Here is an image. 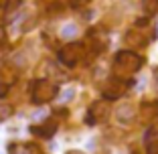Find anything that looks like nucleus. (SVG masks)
Instances as JSON below:
<instances>
[{
    "label": "nucleus",
    "mask_w": 158,
    "mask_h": 154,
    "mask_svg": "<svg viewBox=\"0 0 158 154\" xmlns=\"http://www.w3.org/2000/svg\"><path fill=\"white\" fill-rule=\"evenodd\" d=\"M67 154H85V152H79V150H69Z\"/></svg>",
    "instance_id": "6ab92c4d"
},
{
    "label": "nucleus",
    "mask_w": 158,
    "mask_h": 154,
    "mask_svg": "<svg viewBox=\"0 0 158 154\" xmlns=\"http://www.w3.org/2000/svg\"><path fill=\"white\" fill-rule=\"evenodd\" d=\"M81 2H83V0H71V4H73V6H79Z\"/></svg>",
    "instance_id": "a211bd4d"
},
{
    "label": "nucleus",
    "mask_w": 158,
    "mask_h": 154,
    "mask_svg": "<svg viewBox=\"0 0 158 154\" xmlns=\"http://www.w3.org/2000/svg\"><path fill=\"white\" fill-rule=\"evenodd\" d=\"M10 116H12V107H10L8 103L0 102V122H4L6 118H10Z\"/></svg>",
    "instance_id": "9b49d317"
},
{
    "label": "nucleus",
    "mask_w": 158,
    "mask_h": 154,
    "mask_svg": "<svg viewBox=\"0 0 158 154\" xmlns=\"http://www.w3.org/2000/svg\"><path fill=\"white\" fill-rule=\"evenodd\" d=\"M6 94H8V83H4V81H0V99L4 98Z\"/></svg>",
    "instance_id": "2eb2a0df"
},
{
    "label": "nucleus",
    "mask_w": 158,
    "mask_h": 154,
    "mask_svg": "<svg viewBox=\"0 0 158 154\" xmlns=\"http://www.w3.org/2000/svg\"><path fill=\"white\" fill-rule=\"evenodd\" d=\"M156 37H158V24H156Z\"/></svg>",
    "instance_id": "aec40b11"
},
{
    "label": "nucleus",
    "mask_w": 158,
    "mask_h": 154,
    "mask_svg": "<svg viewBox=\"0 0 158 154\" xmlns=\"http://www.w3.org/2000/svg\"><path fill=\"white\" fill-rule=\"evenodd\" d=\"M156 73H158V71H156Z\"/></svg>",
    "instance_id": "4be33fe9"
},
{
    "label": "nucleus",
    "mask_w": 158,
    "mask_h": 154,
    "mask_svg": "<svg viewBox=\"0 0 158 154\" xmlns=\"http://www.w3.org/2000/svg\"><path fill=\"white\" fill-rule=\"evenodd\" d=\"M142 6H144V12L148 16L158 12V0H142Z\"/></svg>",
    "instance_id": "9d476101"
},
{
    "label": "nucleus",
    "mask_w": 158,
    "mask_h": 154,
    "mask_svg": "<svg viewBox=\"0 0 158 154\" xmlns=\"http://www.w3.org/2000/svg\"><path fill=\"white\" fill-rule=\"evenodd\" d=\"M110 116V102L107 99H99V102H93L89 106V114H87V122L89 124H99L106 118Z\"/></svg>",
    "instance_id": "7ed1b4c3"
},
{
    "label": "nucleus",
    "mask_w": 158,
    "mask_h": 154,
    "mask_svg": "<svg viewBox=\"0 0 158 154\" xmlns=\"http://www.w3.org/2000/svg\"><path fill=\"white\" fill-rule=\"evenodd\" d=\"M142 57L140 55H136L134 51H120L116 55V61H114V77L116 79H122V81H126L128 79V75H132V73H136V71L142 67Z\"/></svg>",
    "instance_id": "f257e3e1"
},
{
    "label": "nucleus",
    "mask_w": 158,
    "mask_h": 154,
    "mask_svg": "<svg viewBox=\"0 0 158 154\" xmlns=\"http://www.w3.org/2000/svg\"><path fill=\"white\" fill-rule=\"evenodd\" d=\"M71 98H73V89H67L65 91V99H71Z\"/></svg>",
    "instance_id": "dca6fc26"
},
{
    "label": "nucleus",
    "mask_w": 158,
    "mask_h": 154,
    "mask_svg": "<svg viewBox=\"0 0 158 154\" xmlns=\"http://www.w3.org/2000/svg\"><path fill=\"white\" fill-rule=\"evenodd\" d=\"M77 33H79V28L75 27L73 23L65 24V27L61 28V37H63V39H73V37H75V35H77Z\"/></svg>",
    "instance_id": "1a4fd4ad"
},
{
    "label": "nucleus",
    "mask_w": 158,
    "mask_h": 154,
    "mask_svg": "<svg viewBox=\"0 0 158 154\" xmlns=\"http://www.w3.org/2000/svg\"><path fill=\"white\" fill-rule=\"evenodd\" d=\"M20 4V0H6V10L8 12H12V10H16Z\"/></svg>",
    "instance_id": "ddd939ff"
},
{
    "label": "nucleus",
    "mask_w": 158,
    "mask_h": 154,
    "mask_svg": "<svg viewBox=\"0 0 158 154\" xmlns=\"http://www.w3.org/2000/svg\"><path fill=\"white\" fill-rule=\"evenodd\" d=\"M0 14H2V8H0Z\"/></svg>",
    "instance_id": "412c9836"
},
{
    "label": "nucleus",
    "mask_w": 158,
    "mask_h": 154,
    "mask_svg": "<svg viewBox=\"0 0 158 154\" xmlns=\"http://www.w3.org/2000/svg\"><path fill=\"white\" fill-rule=\"evenodd\" d=\"M31 132L37 136H45V138H49V136H53L57 132V124L55 122H45V124H41V126H31Z\"/></svg>",
    "instance_id": "0eeeda50"
},
{
    "label": "nucleus",
    "mask_w": 158,
    "mask_h": 154,
    "mask_svg": "<svg viewBox=\"0 0 158 154\" xmlns=\"http://www.w3.org/2000/svg\"><path fill=\"white\" fill-rule=\"evenodd\" d=\"M57 95V87L51 83V81H47V79H37L33 85V102L35 103H47V102H51L53 98Z\"/></svg>",
    "instance_id": "f03ea898"
},
{
    "label": "nucleus",
    "mask_w": 158,
    "mask_h": 154,
    "mask_svg": "<svg viewBox=\"0 0 158 154\" xmlns=\"http://www.w3.org/2000/svg\"><path fill=\"white\" fill-rule=\"evenodd\" d=\"M126 43L132 45V47H146V39L142 35H138L136 31H130V33L126 35Z\"/></svg>",
    "instance_id": "6e6552de"
},
{
    "label": "nucleus",
    "mask_w": 158,
    "mask_h": 154,
    "mask_svg": "<svg viewBox=\"0 0 158 154\" xmlns=\"http://www.w3.org/2000/svg\"><path fill=\"white\" fill-rule=\"evenodd\" d=\"M59 10H63V6H61V4H51V6H47V12L51 14V16H55Z\"/></svg>",
    "instance_id": "4468645a"
},
{
    "label": "nucleus",
    "mask_w": 158,
    "mask_h": 154,
    "mask_svg": "<svg viewBox=\"0 0 158 154\" xmlns=\"http://www.w3.org/2000/svg\"><path fill=\"white\" fill-rule=\"evenodd\" d=\"M134 118H136L134 106H122V107L116 110V120L120 122V124H130Z\"/></svg>",
    "instance_id": "423d86ee"
},
{
    "label": "nucleus",
    "mask_w": 158,
    "mask_h": 154,
    "mask_svg": "<svg viewBox=\"0 0 158 154\" xmlns=\"http://www.w3.org/2000/svg\"><path fill=\"white\" fill-rule=\"evenodd\" d=\"M146 154H158V138L146 142Z\"/></svg>",
    "instance_id": "f8f14e48"
},
{
    "label": "nucleus",
    "mask_w": 158,
    "mask_h": 154,
    "mask_svg": "<svg viewBox=\"0 0 158 154\" xmlns=\"http://www.w3.org/2000/svg\"><path fill=\"white\" fill-rule=\"evenodd\" d=\"M4 37H6V33H4V27H0V43L4 41Z\"/></svg>",
    "instance_id": "f3484780"
},
{
    "label": "nucleus",
    "mask_w": 158,
    "mask_h": 154,
    "mask_svg": "<svg viewBox=\"0 0 158 154\" xmlns=\"http://www.w3.org/2000/svg\"><path fill=\"white\" fill-rule=\"evenodd\" d=\"M124 94H126V81H122V79L114 77V79H110L103 85V99H107V102L120 99Z\"/></svg>",
    "instance_id": "20e7f679"
},
{
    "label": "nucleus",
    "mask_w": 158,
    "mask_h": 154,
    "mask_svg": "<svg viewBox=\"0 0 158 154\" xmlns=\"http://www.w3.org/2000/svg\"><path fill=\"white\" fill-rule=\"evenodd\" d=\"M79 57H81V45H65V47L59 51V61L67 67H75L77 65Z\"/></svg>",
    "instance_id": "39448f33"
}]
</instances>
